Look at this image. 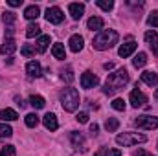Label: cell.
Wrapping results in <instances>:
<instances>
[{
    "instance_id": "obj_1",
    "label": "cell",
    "mask_w": 158,
    "mask_h": 156,
    "mask_svg": "<svg viewBox=\"0 0 158 156\" xmlns=\"http://www.w3.org/2000/svg\"><path fill=\"white\" fill-rule=\"evenodd\" d=\"M127 83H129V72H127L125 68H119L114 74H109V77L105 81V86H103V94L114 96V94L119 92Z\"/></svg>"
},
{
    "instance_id": "obj_2",
    "label": "cell",
    "mask_w": 158,
    "mask_h": 156,
    "mask_svg": "<svg viewBox=\"0 0 158 156\" xmlns=\"http://www.w3.org/2000/svg\"><path fill=\"white\" fill-rule=\"evenodd\" d=\"M118 33L114 31V30H101L94 40H92V46L96 48V50H99V51H105V50H109V48H112L114 44H118Z\"/></svg>"
},
{
    "instance_id": "obj_3",
    "label": "cell",
    "mask_w": 158,
    "mask_h": 156,
    "mask_svg": "<svg viewBox=\"0 0 158 156\" xmlns=\"http://www.w3.org/2000/svg\"><path fill=\"white\" fill-rule=\"evenodd\" d=\"M61 105L66 112H74L79 107V92L76 88H64L61 92Z\"/></svg>"
},
{
    "instance_id": "obj_4",
    "label": "cell",
    "mask_w": 158,
    "mask_h": 156,
    "mask_svg": "<svg viewBox=\"0 0 158 156\" xmlns=\"http://www.w3.org/2000/svg\"><path fill=\"white\" fill-rule=\"evenodd\" d=\"M143 142H147V136L138 134V132H123V134H118L116 136V143L118 145H123V147H132V145L143 143Z\"/></svg>"
},
{
    "instance_id": "obj_5",
    "label": "cell",
    "mask_w": 158,
    "mask_h": 156,
    "mask_svg": "<svg viewBox=\"0 0 158 156\" xmlns=\"http://www.w3.org/2000/svg\"><path fill=\"white\" fill-rule=\"evenodd\" d=\"M134 125L138 129H147V130H153L158 127V117L155 116H138L134 119Z\"/></svg>"
},
{
    "instance_id": "obj_6",
    "label": "cell",
    "mask_w": 158,
    "mask_h": 156,
    "mask_svg": "<svg viewBox=\"0 0 158 156\" xmlns=\"http://www.w3.org/2000/svg\"><path fill=\"white\" fill-rule=\"evenodd\" d=\"M44 17H46V20H48L50 24H61V22H63V18H64V15H63L61 7H57V6H53V7H48Z\"/></svg>"
},
{
    "instance_id": "obj_7",
    "label": "cell",
    "mask_w": 158,
    "mask_h": 156,
    "mask_svg": "<svg viewBox=\"0 0 158 156\" xmlns=\"http://www.w3.org/2000/svg\"><path fill=\"white\" fill-rule=\"evenodd\" d=\"M98 84H99V77L94 76L92 72H85V74L81 76V86H83V88L90 90V88H96Z\"/></svg>"
},
{
    "instance_id": "obj_8",
    "label": "cell",
    "mask_w": 158,
    "mask_h": 156,
    "mask_svg": "<svg viewBox=\"0 0 158 156\" xmlns=\"http://www.w3.org/2000/svg\"><path fill=\"white\" fill-rule=\"evenodd\" d=\"M129 99H131V105H132L134 109H138V107H142V105H145V103H147V96H145L143 92H140L138 88L131 92Z\"/></svg>"
},
{
    "instance_id": "obj_9",
    "label": "cell",
    "mask_w": 158,
    "mask_h": 156,
    "mask_svg": "<svg viewBox=\"0 0 158 156\" xmlns=\"http://www.w3.org/2000/svg\"><path fill=\"white\" fill-rule=\"evenodd\" d=\"M143 37H145V42H147V44H149V46L153 48L155 55L158 57V33L155 31V30H149V31H147V33H145Z\"/></svg>"
},
{
    "instance_id": "obj_10",
    "label": "cell",
    "mask_w": 158,
    "mask_h": 156,
    "mask_svg": "<svg viewBox=\"0 0 158 156\" xmlns=\"http://www.w3.org/2000/svg\"><path fill=\"white\" fill-rule=\"evenodd\" d=\"M68 11H70L74 20H79L83 17V13H85V6L79 4V2H72V4H68Z\"/></svg>"
},
{
    "instance_id": "obj_11",
    "label": "cell",
    "mask_w": 158,
    "mask_h": 156,
    "mask_svg": "<svg viewBox=\"0 0 158 156\" xmlns=\"http://www.w3.org/2000/svg\"><path fill=\"white\" fill-rule=\"evenodd\" d=\"M136 51V42L134 40H129V42H125V44H121L118 50L119 57H129V55H132Z\"/></svg>"
},
{
    "instance_id": "obj_12",
    "label": "cell",
    "mask_w": 158,
    "mask_h": 156,
    "mask_svg": "<svg viewBox=\"0 0 158 156\" xmlns=\"http://www.w3.org/2000/svg\"><path fill=\"white\" fill-rule=\"evenodd\" d=\"M15 50H17V42L13 39H6L4 44L0 46V55H11L15 53Z\"/></svg>"
},
{
    "instance_id": "obj_13",
    "label": "cell",
    "mask_w": 158,
    "mask_h": 156,
    "mask_svg": "<svg viewBox=\"0 0 158 156\" xmlns=\"http://www.w3.org/2000/svg\"><path fill=\"white\" fill-rule=\"evenodd\" d=\"M26 72H28L30 77H40V76H42V68H40V64L37 61L28 63V64H26Z\"/></svg>"
},
{
    "instance_id": "obj_14",
    "label": "cell",
    "mask_w": 158,
    "mask_h": 156,
    "mask_svg": "<svg viewBox=\"0 0 158 156\" xmlns=\"http://www.w3.org/2000/svg\"><path fill=\"white\" fill-rule=\"evenodd\" d=\"M42 123H44V127L48 129V130H57V127H59V123H57V117H55V114H46V116L42 117Z\"/></svg>"
},
{
    "instance_id": "obj_15",
    "label": "cell",
    "mask_w": 158,
    "mask_h": 156,
    "mask_svg": "<svg viewBox=\"0 0 158 156\" xmlns=\"http://www.w3.org/2000/svg\"><path fill=\"white\" fill-rule=\"evenodd\" d=\"M103 18L101 17H90L88 18V22H86V26H88V30H92V31H101V28H103Z\"/></svg>"
},
{
    "instance_id": "obj_16",
    "label": "cell",
    "mask_w": 158,
    "mask_h": 156,
    "mask_svg": "<svg viewBox=\"0 0 158 156\" xmlns=\"http://www.w3.org/2000/svg\"><path fill=\"white\" fill-rule=\"evenodd\" d=\"M83 42H85V40H83V37H81V35H72V37H70V40H68L70 50H72V51H76V53H77V51H81V50H83Z\"/></svg>"
},
{
    "instance_id": "obj_17",
    "label": "cell",
    "mask_w": 158,
    "mask_h": 156,
    "mask_svg": "<svg viewBox=\"0 0 158 156\" xmlns=\"http://www.w3.org/2000/svg\"><path fill=\"white\" fill-rule=\"evenodd\" d=\"M142 81H143L147 86H156L158 84V74H155V72H143V74H142Z\"/></svg>"
},
{
    "instance_id": "obj_18",
    "label": "cell",
    "mask_w": 158,
    "mask_h": 156,
    "mask_svg": "<svg viewBox=\"0 0 158 156\" xmlns=\"http://www.w3.org/2000/svg\"><path fill=\"white\" fill-rule=\"evenodd\" d=\"M40 15V9H39V6H28L26 9H24V17L28 18V20H35L37 17Z\"/></svg>"
},
{
    "instance_id": "obj_19",
    "label": "cell",
    "mask_w": 158,
    "mask_h": 156,
    "mask_svg": "<svg viewBox=\"0 0 158 156\" xmlns=\"http://www.w3.org/2000/svg\"><path fill=\"white\" fill-rule=\"evenodd\" d=\"M52 53H53V57H55V59H59V61H63V59H66V51H64V44H61V42H57V44H53V48H52Z\"/></svg>"
},
{
    "instance_id": "obj_20",
    "label": "cell",
    "mask_w": 158,
    "mask_h": 156,
    "mask_svg": "<svg viewBox=\"0 0 158 156\" xmlns=\"http://www.w3.org/2000/svg\"><path fill=\"white\" fill-rule=\"evenodd\" d=\"M17 117H19V114L13 109H2L0 110V119H4V121H15Z\"/></svg>"
},
{
    "instance_id": "obj_21",
    "label": "cell",
    "mask_w": 158,
    "mask_h": 156,
    "mask_svg": "<svg viewBox=\"0 0 158 156\" xmlns=\"http://www.w3.org/2000/svg\"><path fill=\"white\" fill-rule=\"evenodd\" d=\"M145 63H147V53H143V51H140L132 59V66L134 68H142V66H145Z\"/></svg>"
},
{
    "instance_id": "obj_22",
    "label": "cell",
    "mask_w": 158,
    "mask_h": 156,
    "mask_svg": "<svg viewBox=\"0 0 158 156\" xmlns=\"http://www.w3.org/2000/svg\"><path fill=\"white\" fill-rule=\"evenodd\" d=\"M48 44H50V35H40L39 40H37V51L44 53L46 48H48Z\"/></svg>"
},
{
    "instance_id": "obj_23",
    "label": "cell",
    "mask_w": 158,
    "mask_h": 156,
    "mask_svg": "<svg viewBox=\"0 0 158 156\" xmlns=\"http://www.w3.org/2000/svg\"><path fill=\"white\" fill-rule=\"evenodd\" d=\"M40 35V26L39 24H30L26 28V37L28 39H33V37H39Z\"/></svg>"
},
{
    "instance_id": "obj_24",
    "label": "cell",
    "mask_w": 158,
    "mask_h": 156,
    "mask_svg": "<svg viewBox=\"0 0 158 156\" xmlns=\"http://www.w3.org/2000/svg\"><path fill=\"white\" fill-rule=\"evenodd\" d=\"M30 105H31L33 109H44L46 101H44L42 96H31V97H30Z\"/></svg>"
},
{
    "instance_id": "obj_25",
    "label": "cell",
    "mask_w": 158,
    "mask_h": 156,
    "mask_svg": "<svg viewBox=\"0 0 158 156\" xmlns=\"http://www.w3.org/2000/svg\"><path fill=\"white\" fill-rule=\"evenodd\" d=\"M119 127V121L116 117H109L107 121H105V129H107V132H114V130H118Z\"/></svg>"
},
{
    "instance_id": "obj_26",
    "label": "cell",
    "mask_w": 158,
    "mask_h": 156,
    "mask_svg": "<svg viewBox=\"0 0 158 156\" xmlns=\"http://www.w3.org/2000/svg\"><path fill=\"white\" fill-rule=\"evenodd\" d=\"M96 6L101 7L103 11H110V9L114 7V2H112V0H96Z\"/></svg>"
},
{
    "instance_id": "obj_27",
    "label": "cell",
    "mask_w": 158,
    "mask_h": 156,
    "mask_svg": "<svg viewBox=\"0 0 158 156\" xmlns=\"http://www.w3.org/2000/svg\"><path fill=\"white\" fill-rule=\"evenodd\" d=\"M70 138H72V143H74V147H83V143H85V138L79 134V132H72L70 134Z\"/></svg>"
},
{
    "instance_id": "obj_28",
    "label": "cell",
    "mask_w": 158,
    "mask_h": 156,
    "mask_svg": "<svg viewBox=\"0 0 158 156\" xmlns=\"http://www.w3.org/2000/svg\"><path fill=\"white\" fill-rule=\"evenodd\" d=\"M2 20H4V24H13V22L17 20V15H15L13 11H4Z\"/></svg>"
},
{
    "instance_id": "obj_29",
    "label": "cell",
    "mask_w": 158,
    "mask_h": 156,
    "mask_svg": "<svg viewBox=\"0 0 158 156\" xmlns=\"http://www.w3.org/2000/svg\"><path fill=\"white\" fill-rule=\"evenodd\" d=\"M35 51H37V48H33V46H30V44H24L22 50H20V53H22L24 57H33Z\"/></svg>"
},
{
    "instance_id": "obj_30",
    "label": "cell",
    "mask_w": 158,
    "mask_h": 156,
    "mask_svg": "<svg viewBox=\"0 0 158 156\" xmlns=\"http://www.w3.org/2000/svg\"><path fill=\"white\" fill-rule=\"evenodd\" d=\"M13 134V129L6 123H0V138H9Z\"/></svg>"
},
{
    "instance_id": "obj_31",
    "label": "cell",
    "mask_w": 158,
    "mask_h": 156,
    "mask_svg": "<svg viewBox=\"0 0 158 156\" xmlns=\"http://www.w3.org/2000/svg\"><path fill=\"white\" fill-rule=\"evenodd\" d=\"M26 125H28L30 129L37 127V125H39V116H37V114H28V116H26Z\"/></svg>"
},
{
    "instance_id": "obj_32",
    "label": "cell",
    "mask_w": 158,
    "mask_h": 156,
    "mask_svg": "<svg viewBox=\"0 0 158 156\" xmlns=\"http://www.w3.org/2000/svg\"><path fill=\"white\" fill-rule=\"evenodd\" d=\"M0 156H17V151H15L13 145H6V147H2Z\"/></svg>"
},
{
    "instance_id": "obj_33",
    "label": "cell",
    "mask_w": 158,
    "mask_h": 156,
    "mask_svg": "<svg viewBox=\"0 0 158 156\" xmlns=\"http://www.w3.org/2000/svg\"><path fill=\"white\" fill-rule=\"evenodd\" d=\"M112 109H114V110H119V112H123V110H125V101L119 99V97H116V99L112 101Z\"/></svg>"
},
{
    "instance_id": "obj_34",
    "label": "cell",
    "mask_w": 158,
    "mask_h": 156,
    "mask_svg": "<svg viewBox=\"0 0 158 156\" xmlns=\"http://www.w3.org/2000/svg\"><path fill=\"white\" fill-rule=\"evenodd\" d=\"M61 77L64 79L66 83H72V81H74V74H72V68H66V70H63Z\"/></svg>"
},
{
    "instance_id": "obj_35",
    "label": "cell",
    "mask_w": 158,
    "mask_h": 156,
    "mask_svg": "<svg viewBox=\"0 0 158 156\" xmlns=\"http://www.w3.org/2000/svg\"><path fill=\"white\" fill-rule=\"evenodd\" d=\"M147 24L149 26H153V28H158V13L155 11V13H151V17L147 18Z\"/></svg>"
},
{
    "instance_id": "obj_36",
    "label": "cell",
    "mask_w": 158,
    "mask_h": 156,
    "mask_svg": "<svg viewBox=\"0 0 158 156\" xmlns=\"http://www.w3.org/2000/svg\"><path fill=\"white\" fill-rule=\"evenodd\" d=\"M76 119H77L79 123H86L88 121V114L86 112H79L77 116H76Z\"/></svg>"
},
{
    "instance_id": "obj_37",
    "label": "cell",
    "mask_w": 158,
    "mask_h": 156,
    "mask_svg": "<svg viewBox=\"0 0 158 156\" xmlns=\"http://www.w3.org/2000/svg\"><path fill=\"white\" fill-rule=\"evenodd\" d=\"M105 156H121V151L119 149H107Z\"/></svg>"
},
{
    "instance_id": "obj_38",
    "label": "cell",
    "mask_w": 158,
    "mask_h": 156,
    "mask_svg": "<svg viewBox=\"0 0 158 156\" xmlns=\"http://www.w3.org/2000/svg\"><path fill=\"white\" fill-rule=\"evenodd\" d=\"M7 4H9L11 7H19V6L22 4V0H7Z\"/></svg>"
},
{
    "instance_id": "obj_39",
    "label": "cell",
    "mask_w": 158,
    "mask_h": 156,
    "mask_svg": "<svg viewBox=\"0 0 158 156\" xmlns=\"http://www.w3.org/2000/svg\"><path fill=\"white\" fill-rule=\"evenodd\" d=\"M134 156H153V154H149L147 151H143V149H140V151H136V153H134Z\"/></svg>"
},
{
    "instance_id": "obj_40",
    "label": "cell",
    "mask_w": 158,
    "mask_h": 156,
    "mask_svg": "<svg viewBox=\"0 0 158 156\" xmlns=\"http://www.w3.org/2000/svg\"><path fill=\"white\" fill-rule=\"evenodd\" d=\"M98 130H99V127H98L96 123H92V125H90V132H92V134L96 136V134H98Z\"/></svg>"
},
{
    "instance_id": "obj_41",
    "label": "cell",
    "mask_w": 158,
    "mask_h": 156,
    "mask_svg": "<svg viewBox=\"0 0 158 156\" xmlns=\"http://www.w3.org/2000/svg\"><path fill=\"white\" fill-rule=\"evenodd\" d=\"M103 68H105V70H110V68H114V64H112V63H105Z\"/></svg>"
},
{
    "instance_id": "obj_42",
    "label": "cell",
    "mask_w": 158,
    "mask_h": 156,
    "mask_svg": "<svg viewBox=\"0 0 158 156\" xmlns=\"http://www.w3.org/2000/svg\"><path fill=\"white\" fill-rule=\"evenodd\" d=\"M94 156H103V153H101V151H99V153H96V154Z\"/></svg>"
},
{
    "instance_id": "obj_43",
    "label": "cell",
    "mask_w": 158,
    "mask_h": 156,
    "mask_svg": "<svg viewBox=\"0 0 158 156\" xmlns=\"http://www.w3.org/2000/svg\"><path fill=\"white\" fill-rule=\"evenodd\" d=\"M155 97H156V99H158V90H156V92H155Z\"/></svg>"
},
{
    "instance_id": "obj_44",
    "label": "cell",
    "mask_w": 158,
    "mask_h": 156,
    "mask_svg": "<svg viewBox=\"0 0 158 156\" xmlns=\"http://www.w3.org/2000/svg\"><path fill=\"white\" fill-rule=\"evenodd\" d=\"M156 149H158V143H156Z\"/></svg>"
}]
</instances>
